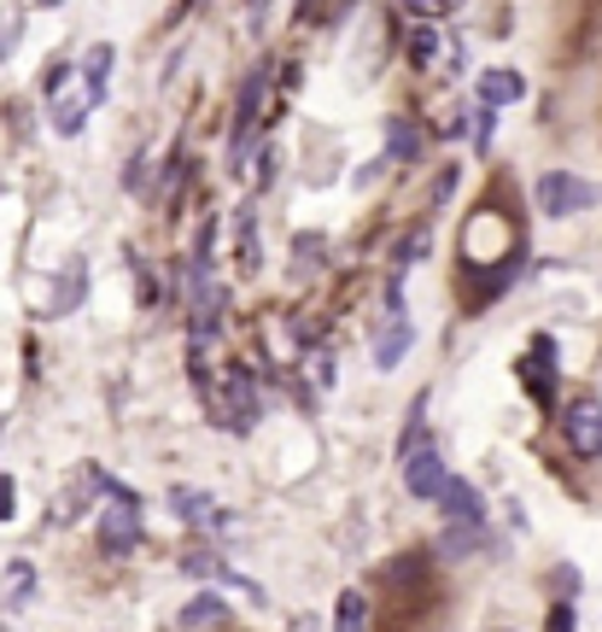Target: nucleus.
Wrapping results in <instances>:
<instances>
[{
  "label": "nucleus",
  "mask_w": 602,
  "mask_h": 632,
  "mask_svg": "<svg viewBox=\"0 0 602 632\" xmlns=\"http://www.w3.org/2000/svg\"><path fill=\"white\" fill-rule=\"evenodd\" d=\"M100 498H106L100 504V544H106L112 556H129L135 544H141V533H147L141 527V498H135L129 486H117L106 469H100Z\"/></svg>",
  "instance_id": "f257e3e1"
},
{
  "label": "nucleus",
  "mask_w": 602,
  "mask_h": 632,
  "mask_svg": "<svg viewBox=\"0 0 602 632\" xmlns=\"http://www.w3.org/2000/svg\"><path fill=\"white\" fill-rule=\"evenodd\" d=\"M42 94H47V124H54V135H65V141L82 135V124H89V112H94V94L82 89V77L71 65H47Z\"/></svg>",
  "instance_id": "f03ea898"
},
{
  "label": "nucleus",
  "mask_w": 602,
  "mask_h": 632,
  "mask_svg": "<svg viewBox=\"0 0 602 632\" xmlns=\"http://www.w3.org/2000/svg\"><path fill=\"white\" fill-rule=\"evenodd\" d=\"M264 100H269V65H252L246 82H240V106H234V141H229V176L240 182L252 164V147H257V117H264Z\"/></svg>",
  "instance_id": "7ed1b4c3"
},
{
  "label": "nucleus",
  "mask_w": 602,
  "mask_h": 632,
  "mask_svg": "<svg viewBox=\"0 0 602 632\" xmlns=\"http://www.w3.org/2000/svg\"><path fill=\"white\" fill-rule=\"evenodd\" d=\"M409 65H416L421 77H462V42L451 36V30L439 24H416L409 30Z\"/></svg>",
  "instance_id": "20e7f679"
},
{
  "label": "nucleus",
  "mask_w": 602,
  "mask_h": 632,
  "mask_svg": "<svg viewBox=\"0 0 602 632\" xmlns=\"http://www.w3.org/2000/svg\"><path fill=\"white\" fill-rule=\"evenodd\" d=\"M591 205H597V187L584 176H567V170L539 176V211L544 217H574V211H591Z\"/></svg>",
  "instance_id": "39448f33"
},
{
  "label": "nucleus",
  "mask_w": 602,
  "mask_h": 632,
  "mask_svg": "<svg viewBox=\"0 0 602 632\" xmlns=\"http://www.w3.org/2000/svg\"><path fill=\"white\" fill-rule=\"evenodd\" d=\"M217 422H222V428H234V434H252L257 422H264V399H257V381L246 369L229 375V399L217 404Z\"/></svg>",
  "instance_id": "423d86ee"
},
{
  "label": "nucleus",
  "mask_w": 602,
  "mask_h": 632,
  "mask_svg": "<svg viewBox=\"0 0 602 632\" xmlns=\"http://www.w3.org/2000/svg\"><path fill=\"white\" fill-rule=\"evenodd\" d=\"M562 434H567V446H574V457H602V404L591 392L562 410Z\"/></svg>",
  "instance_id": "0eeeda50"
},
{
  "label": "nucleus",
  "mask_w": 602,
  "mask_h": 632,
  "mask_svg": "<svg viewBox=\"0 0 602 632\" xmlns=\"http://www.w3.org/2000/svg\"><path fill=\"white\" fill-rule=\"evenodd\" d=\"M404 486H409V498L439 504V492L451 486V469H444V457H439L433 446H421V451L404 457Z\"/></svg>",
  "instance_id": "6e6552de"
},
{
  "label": "nucleus",
  "mask_w": 602,
  "mask_h": 632,
  "mask_svg": "<svg viewBox=\"0 0 602 632\" xmlns=\"http://www.w3.org/2000/svg\"><path fill=\"white\" fill-rule=\"evenodd\" d=\"M521 381H526V392L539 404L556 399V340H549V334L532 340V352H526V364H521Z\"/></svg>",
  "instance_id": "1a4fd4ad"
},
{
  "label": "nucleus",
  "mask_w": 602,
  "mask_h": 632,
  "mask_svg": "<svg viewBox=\"0 0 602 632\" xmlns=\"http://www.w3.org/2000/svg\"><path fill=\"white\" fill-rule=\"evenodd\" d=\"M89 498H100V469H82L71 486L59 492V504H47V527H71L89 516Z\"/></svg>",
  "instance_id": "9d476101"
},
{
  "label": "nucleus",
  "mask_w": 602,
  "mask_h": 632,
  "mask_svg": "<svg viewBox=\"0 0 602 632\" xmlns=\"http://www.w3.org/2000/svg\"><path fill=\"white\" fill-rule=\"evenodd\" d=\"M82 294H89V258H65L54 294H47V317H71L82 304Z\"/></svg>",
  "instance_id": "9b49d317"
},
{
  "label": "nucleus",
  "mask_w": 602,
  "mask_h": 632,
  "mask_svg": "<svg viewBox=\"0 0 602 632\" xmlns=\"http://www.w3.org/2000/svg\"><path fill=\"white\" fill-rule=\"evenodd\" d=\"M439 509H444V521H486V498H479V486L456 481V474H451V486L439 492Z\"/></svg>",
  "instance_id": "f8f14e48"
},
{
  "label": "nucleus",
  "mask_w": 602,
  "mask_h": 632,
  "mask_svg": "<svg viewBox=\"0 0 602 632\" xmlns=\"http://www.w3.org/2000/svg\"><path fill=\"white\" fill-rule=\"evenodd\" d=\"M229 223H234V269H240V276H252V269L264 264V246H257V217L240 205Z\"/></svg>",
  "instance_id": "ddd939ff"
},
{
  "label": "nucleus",
  "mask_w": 602,
  "mask_h": 632,
  "mask_svg": "<svg viewBox=\"0 0 602 632\" xmlns=\"http://www.w3.org/2000/svg\"><path fill=\"white\" fill-rule=\"evenodd\" d=\"M211 504H217L211 492H194V486H176V492H170V509H176V521H194V527L217 521V527H229V516H222V509H211Z\"/></svg>",
  "instance_id": "4468645a"
},
{
  "label": "nucleus",
  "mask_w": 602,
  "mask_h": 632,
  "mask_svg": "<svg viewBox=\"0 0 602 632\" xmlns=\"http://www.w3.org/2000/svg\"><path fill=\"white\" fill-rule=\"evenodd\" d=\"M486 521H451L439 533V556H474V551H486Z\"/></svg>",
  "instance_id": "2eb2a0df"
},
{
  "label": "nucleus",
  "mask_w": 602,
  "mask_h": 632,
  "mask_svg": "<svg viewBox=\"0 0 602 632\" xmlns=\"http://www.w3.org/2000/svg\"><path fill=\"white\" fill-rule=\"evenodd\" d=\"M474 89H479V106L497 112V106H514V100L526 94V82H521V71H486Z\"/></svg>",
  "instance_id": "dca6fc26"
},
{
  "label": "nucleus",
  "mask_w": 602,
  "mask_h": 632,
  "mask_svg": "<svg viewBox=\"0 0 602 632\" xmlns=\"http://www.w3.org/2000/svg\"><path fill=\"white\" fill-rule=\"evenodd\" d=\"M112 59H117V54H112V42H94L89 54H82V71H77V77H82V89L94 94V106H100V100H106V77H112Z\"/></svg>",
  "instance_id": "f3484780"
},
{
  "label": "nucleus",
  "mask_w": 602,
  "mask_h": 632,
  "mask_svg": "<svg viewBox=\"0 0 602 632\" xmlns=\"http://www.w3.org/2000/svg\"><path fill=\"white\" fill-rule=\"evenodd\" d=\"M222 614H229V609H222V597H194V604H187V609L176 614V627H182V632H199V627H222Z\"/></svg>",
  "instance_id": "a211bd4d"
},
{
  "label": "nucleus",
  "mask_w": 602,
  "mask_h": 632,
  "mask_svg": "<svg viewBox=\"0 0 602 632\" xmlns=\"http://www.w3.org/2000/svg\"><path fill=\"white\" fill-rule=\"evenodd\" d=\"M304 369H311V381H316L322 392H328V387L339 381V357H334V346H316V340H311V346H304Z\"/></svg>",
  "instance_id": "6ab92c4d"
},
{
  "label": "nucleus",
  "mask_w": 602,
  "mask_h": 632,
  "mask_svg": "<svg viewBox=\"0 0 602 632\" xmlns=\"http://www.w3.org/2000/svg\"><path fill=\"white\" fill-rule=\"evenodd\" d=\"M421 434H427V392H416V404H409V422H404V434H398V463L409 451H421Z\"/></svg>",
  "instance_id": "aec40b11"
},
{
  "label": "nucleus",
  "mask_w": 602,
  "mask_h": 632,
  "mask_svg": "<svg viewBox=\"0 0 602 632\" xmlns=\"http://www.w3.org/2000/svg\"><path fill=\"white\" fill-rule=\"evenodd\" d=\"M386 152H392V159H416V152H421V135H416L409 117H392V124H386Z\"/></svg>",
  "instance_id": "412c9836"
},
{
  "label": "nucleus",
  "mask_w": 602,
  "mask_h": 632,
  "mask_svg": "<svg viewBox=\"0 0 602 632\" xmlns=\"http://www.w3.org/2000/svg\"><path fill=\"white\" fill-rule=\"evenodd\" d=\"M124 194H135V199L152 194V159H147V152H135V159H129V170H124Z\"/></svg>",
  "instance_id": "4be33fe9"
},
{
  "label": "nucleus",
  "mask_w": 602,
  "mask_h": 632,
  "mask_svg": "<svg viewBox=\"0 0 602 632\" xmlns=\"http://www.w3.org/2000/svg\"><path fill=\"white\" fill-rule=\"evenodd\" d=\"M363 614H369L363 591H346V597H339V632H363Z\"/></svg>",
  "instance_id": "5701e85b"
},
{
  "label": "nucleus",
  "mask_w": 602,
  "mask_h": 632,
  "mask_svg": "<svg viewBox=\"0 0 602 632\" xmlns=\"http://www.w3.org/2000/svg\"><path fill=\"white\" fill-rule=\"evenodd\" d=\"M129 264H135V299L152 311V304H159V276H152V264H141L135 252H129Z\"/></svg>",
  "instance_id": "b1692460"
},
{
  "label": "nucleus",
  "mask_w": 602,
  "mask_h": 632,
  "mask_svg": "<svg viewBox=\"0 0 602 632\" xmlns=\"http://www.w3.org/2000/svg\"><path fill=\"white\" fill-rule=\"evenodd\" d=\"M351 0H304L299 7V19H311V24H328V19H339V12H346Z\"/></svg>",
  "instance_id": "393cba45"
},
{
  "label": "nucleus",
  "mask_w": 602,
  "mask_h": 632,
  "mask_svg": "<svg viewBox=\"0 0 602 632\" xmlns=\"http://www.w3.org/2000/svg\"><path fill=\"white\" fill-rule=\"evenodd\" d=\"M30 591H36V574H30V562H12V609H24Z\"/></svg>",
  "instance_id": "a878e982"
},
{
  "label": "nucleus",
  "mask_w": 602,
  "mask_h": 632,
  "mask_svg": "<svg viewBox=\"0 0 602 632\" xmlns=\"http://www.w3.org/2000/svg\"><path fill=\"white\" fill-rule=\"evenodd\" d=\"M182 568L205 579V574H222V556H217V551H187V556H182Z\"/></svg>",
  "instance_id": "bb28decb"
},
{
  "label": "nucleus",
  "mask_w": 602,
  "mask_h": 632,
  "mask_svg": "<svg viewBox=\"0 0 602 632\" xmlns=\"http://www.w3.org/2000/svg\"><path fill=\"white\" fill-rule=\"evenodd\" d=\"M404 7H409V12H421V24H439L444 12L456 7V0H404Z\"/></svg>",
  "instance_id": "cd10ccee"
},
{
  "label": "nucleus",
  "mask_w": 602,
  "mask_h": 632,
  "mask_svg": "<svg viewBox=\"0 0 602 632\" xmlns=\"http://www.w3.org/2000/svg\"><path fill=\"white\" fill-rule=\"evenodd\" d=\"M12 516H19V481L0 474V521H12Z\"/></svg>",
  "instance_id": "c85d7f7f"
},
{
  "label": "nucleus",
  "mask_w": 602,
  "mask_h": 632,
  "mask_svg": "<svg viewBox=\"0 0 602 632\" xmlns=\"http://www.w3.org/2000/svg\"><path fill=\"white\" fill-rule=\"evenodd\" d=\"M491 129H497V117H491V106H479V117H474V147H479V152L491 147Z\"/></svg>",
  "instance_id": "c756f323"
},
{
  "label": "nucleus",
  "mask_w": 602,
  "mask_h": 632,
  "mask_svg": "<svg viewBox=\"0 0 602 632\" xmlns=\"http://www.w3.org/2000/svg\"><path fill=\"white\" fill-rule=\"evenodd\" d=\"M12 54H19V19L0 24V59H12Z\"/></svg>",
  "instance_id": "7c9ffc66"
},
{
  "label": "nucleus",
  "mask_w": 602,
  "mask_h": 632,
  "mask_svg": "<svg viewBox=\"0 0 602 632\" xmlns=\"http://www.w3.org/2000/svg\"><path fill=\"white\" fill-rule=\"evenodd\" d=\"M549 632H574V604H556V609H549Z\"/></svg>",
  "instance_id": "2f4dec72"
},
{
  "label": "nucleus",
  "mask_w": 602,
  "mask_h": 632,
  "mask_svg": "<svg viewBox=\"0 0 602 632\" xmlns=\"http://www.w3.org/2000/svg\"><path fill=\"white\" fill-rule=\"evenodd\" d=\"M36 7H65V0H36Z\"/></svg>",
  "instance_id": "473e14b6"
},
{
  "label": "nucleus",
  "mask_w": 602,
  "mask_h": 632,
  "mask_svg": "<svg viewBox=\"0 0 602 632\" xmlns=\"http://www.w3.org/2000/svg\"><path fill=\"white\" fill-rule=\"evenodd\" d=\"M0 428H7V422H0Z\"/></svg>",
  "instance_id": "72a5a7b5"
}]
</instances>
